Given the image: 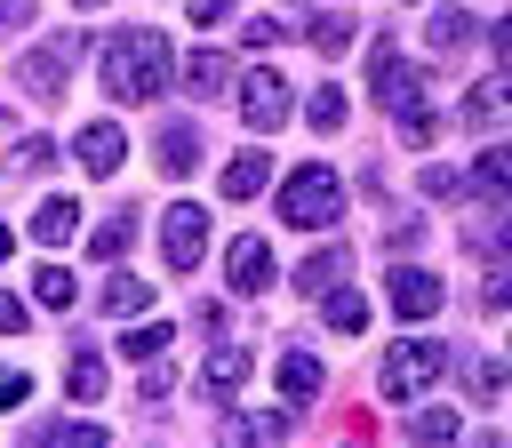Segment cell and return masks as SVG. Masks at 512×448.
Returning a JSON list of instances; mask_svg holds the SVG:
<instances>
[{
    "label": "cell",
    "mask_w": 512,
    "mask_h": 448,
    "mask_svg": "<svg viewBox=\"0 0 512 448\" xmlns=\"http://www.w3.org/2000/svg\"><path fill=\"white\" fill-rule=\"evenodd\" d=\"M104 88H112L120 104L160 96V88H168V40H160V32H120V40L104 48Z\"/></svg>",
    "instance_id": "6da1fadb"
},
{
    "label": "cell",
    "mask_w": 512,
    "mask_h": 448,
    "mask_svg": "<svg viewBox=\"0 0 512 448\" xmlns=\"http://www.w3.org/2000/svg\"><path fill=\"white\" fill-rule=\"evenodd\" d=\"M280 216H288V224H304V232L336 224V216H344V184H336V168H328V160L296 168V176H288V192H280Z\"/></svg>",
    "instance_id": "7a4b0ae2"
},
{
    "label": "cell",
    "mask_w": 512,
    "mask_h": 448,
    "mask_svg": "<svg viewBox=\"0 0 512 448\" xmlns=\"http://www.w3.org/2000/svg\"><path fill=\"white\" fill-rule=\"evenodd\" d=\"M432 376H448V352H440V344L408 336V344H392V352H384V400H416Z\"/></svg>",
    "instance_id": "3957f363"
},
{
    "label": "cell",
    "mask_w": 512,
    "mask_h": 448,
    "mask_svg": "<svg viewBox=\"0 0 512 448\" xmlns=\"http://www.w3.org/2000/svg\"><path fill=\"white\" fill-rule=\"evenodd\" d=\"M160 248H168V264H176V272H192V264L208 256V216H200L192 200H184V208H168V216H160Z\"/></svg>",
    "instance_id": "277c9868"
},
{
    "label": "cell",
    "mask_w": 512,
    "mask_h": 448,
    "mask_svg": "<svg viewBox=\"0 0 512 448\" xmlns=\"http://www.w3.org/2000/svg\"><path fill=\"white\" fill-rule=\"evenodd\" d=\"M240 120H248L256 136L280 128V120H288V80H280V72H248V80H240Z\"/></svg>",
    "instance_id": "5b68a950"
},
{
    "label": "cell",
    "mask_w": 512,
    "mask_h": 448,
    "mask_svg": "<svg viewBox=\"0 0 512 448\" xmlns=\"http://www.w3.org/2000/svg\"><path fill=\"white\" fill-rule=\"evenodd\" d=\"M384 296H392V312H400V320H432V312L448 304V288H440L432 272H416V264H400V272L384 280Z\"/></svg>",
    "instance_id": "8992f818"
},
{
    "label": "cell",
    "mask_w": 512,
    "mask_h": 448,
    "mask_svg": "<svg viewBox=\"0 0 512 448\" xmlns=\"http://www.w3.org/2000/svg\"><path fill=\"white\" fill-rule=\"evenodd\" d=\"M64 64H72V32H56V40H40L24 64H16V88L24 96H48L56 80H64Z\"/></svg>",
    "instance_id": "52a82bcc"
},
{
    "label": "cell",
    "mask_w": 512,
    "mask_h": 448,
    "mask_svg": "<svg viewBox=\"0 0 512 448\" xmlns=\"http://www.w3.org/2000/svg\"><path fill=\"white\" fill-rule=\"evenodd\" d=\"M224 272H232V296H264V288H272V248H264V240H232Z\"/></svg>",
    "instance_id": "ba28073f"
},
{
    "label": "cell",
    "mask_w": 512,
    "mask_h": 448,
    "mask_svg": "<svg viewBox=\"0 0 512 448\" xmlns=\"http://www.w3.org/2000/svg\"><path fill=\"white\" fill-rule=\"evenodd\" d=\"M120 160H128V136H120L112 120H88V128H80V168H88V176H112Z\"/></svg>",
    "instance_id": "9c48e42d"
},
{
    "label": "cell",
    "mask_w": 512,
    "mask_h": 448,
    "mask_svg": "<svg viewBox=\"0 0 512 448\" xmlns=\"http://www.w3.org/2000/svg\"><path fill=\"white\" fill-rule=\"evenodd\" d=\"M264 184H272V160H264V152H240V160L224 168V200H256Z\"/></svg>",
    "instance_id": "30bf717a"
},
{
    "label": "cell",
    "mask_w": 512,
    "mask_h": 448,
    "mask_svg": "<svg viewBox=\"0 0 512 448\" xmlns=\"http://www.w3.org/2000/svg\"><path fill=\"white\" fill-rule=\"evenodd\" d=\"M72 224H80V200H40L32 208V240H48V248H64Z\"/></svg>",
    "instance_id": "8fae6325"
},
{
    "label": "cell",
    "mask_w": 512,
    "mask_h": 448,
    "mask_svg": "<svg viewBox=\"0 0 512 448\" xmlns=\"http://www.w3.org/2000/svg\"><path fill=\"white\" fill-rule=\"evenodd\" d=\"M344 264H352V256H344V240L312 248V256H304V288H312V296H320V288H336V280H344Z\"/></svg>",
    "instance_id": "7c38bea8"
},
{
    "label": "cell",
    "mask_w": 512,
    "mask_h": 448,
    "mask_svg": "<svg viewBox=\"0 0 512 448\" xmlns=\"http://www.w3.org/2000/svg\"><path fill=\"white\" fill-rule=\"evenodd\" d=\"M32 296H40L48 312H72V304H80V288H72L64 264H40V272H32Z\"/></svg>",
    "instance_id": "4fadbf2b"
},
{
    "label": "cell",
    "mask_w": 512,
    "mask_h": 448,
    "mask_svg": "<svg viewBox=\"0 0 512 448\" xmlns=\"http://www.w3.org/2000/svg\"><path fill=\"white\" fill-rule=\"evenodd\" d=\"M504 112H512V88H496V80H488V88H472V96H464V120H472V128H496V120H504Z\"/></svg>",
    "instance_id": "5bb4252c"
},
{
    "label": "cell",
    "mask_w": 512,
    "mask_h": 448,
    "mask_svg": "<svg viewBox=\"0 0 512 448\" xmlns=\"http://www.w3.org/2000/svg\"><path fill=\"white\" fill-rule=\"evenodd\" d=\"M192 160H200V136H192L184 120H176V128H160V168H168V176H184Z\"/></svg>",
    "instance_id": "9a60e30c"
},
{
    "label": "cell",
    "mask_w": 512,
    "mask_h": 448,
    "mask_svg": "<svg viewBox=\"0 0 512 448\" xmlns=\"http://www.w3.org/2000/svg\"><path fill=\"white\" fill-rule=\"evenodd\" d=\"M280 392H288V400H312V392H320V360H312V352H288V360H280Z\"/></svg>",
    "instance_id": "2e32d148"
},
{
    "label": "cell",
    "mask_w": 512,
    "mask_h": 448,
    "mask_svg": "<svg viewBox=\"0 0 512 448\" xmlns=\"http://www.w3.org/2000/svg\"><path fill=\"white\" fill-rule=\"evenodd\" d=\"M64 392H72V400H104V360H96V352H80V360L64 368Z\"/></svg>",
    "instance_id": "e0dca14e"
},
{
    "label": "cell",
    "mask_w": 512,
    "mask_h": 448,
    "mask_svg": "<svg viewBox=\"0 0 512 448\" xmlns=\"http://www.w3.org/2000/svg\"><path fill=\"white\" fill-rule=\"evenodd\" d=\"M472 184H480V192H512V144H488L480 168H472Z\"/></svg>",
    "instance_id": "ac0fdd59"
},
{
    "label": "cell",
    "mask_w": 512,
    "mask_h": 448,
    "mask_svg": "<svg viewBox=\"0 0 512 448\" xmlns=\"http://www.w3.org/2000/svg\"><path fill=\"white\" fill-rule=\"evenodd\" d=\"M304 40H312L320 56H344V48H352V24H344V16H312V24H304Z\"/></svg>",
    "instance_id": "d6986e66"
},
{
    "label": "cell",
    "mask_w": 512,
    "mask_h": 448,
    "mask_svg": "<svg viewBox=\"0 0 512 448\" xmlns=\"http://www.w3.org/2000/svg\"><path fill=\"white\" fill-rule=\"evenodd\" d=\"M144 304H152V288H144V280H136V272H128V280H112V288H104V312H112V320H128V312H144Z\"/></svg>",
    "instance_id": "ffe728a7"
},
{
    "label": "cell",
    "mask_w": 512,
    "mask_h": 448,
    "mask_svg": "<svg viewBox=\"0 0 512 448\" xmlns=\"http://www.w3.org/2000/svg\"><path fill=\"white\" fill-rule=\"evenodd\" d=\"M328 328H336V336H360V328H368V296H352V288L328 296Z\"/></svg>",
    "instance_id": "44dd1931"
},
{
    "label": "cell",
    "mask_w": 512,
    "mask_h": 448,
    "mask_svg": "<svg viewBox=\"0 0 512 448\" xmlns=\"http://www.w3.org/2000/svg\"><path fill=\"white\" fill-rule=\"evenodd\" d=\"M464 40H472V16H464V8H440V16H432V48L448 56V48H464Z\"/></svg>",
    "instance_id": "7402d4cb"
},
{
    "label": "cell",
    "mask_w": 512,
    "mask_h": 448,
    "mask_svg": "<svg viewBox=\"0 0 512 448\" xmlns=\"http://www.w3.org/2000/svg\"><path fill=\"white\" fill-rule=\"evenodd\" d=\"M304 120H312L320 136H336V128H344V88H320V96L304 104Z\"/></svg>",
    "instance_id": "603a6c76"
},
{
    "label": "cell",
    "mask_w": 512,
    "mask_h": 448,
    "mask_svg": "<svg viewBox=\"0 0 512 448\" xmlns=\"http://www.w3.org/2000/svg\"><path fill=\"white\" fill-rule=\"evenodd\" d=\"M240 376H248V352H240V344H224V352L208 360V392H232Z\"/></svg>",
    "instance_id": "cb8c5ba5"
},
{
    "label": "cell",
    "mask_w": 512,
    "mask_h": 448,
    "mask_svg": "<svg viewBox=\"0 0 512 448\" xmlns=\"http://www.w3.org/2000/svg\"><path fill=\"white\" fill-rule=\"evenodd\" d=\"M184 80H192V88H224V56H208V48H200V56L184 64Z\"/></svg>",
    "instance_id": "d4e9b609"
},
{
    "label": "cell",
    "mask_w": 512,
    "mask_h": 448,
    "mask_svg": "<svg viewBox=\"0 0 512 448\" xmlns=\"http://www.w3.org/2000/svg\"><path fill=\"white\" fill-rule=\"evenodd\" d=\"M464 384H472V392H480V400H488V392H496V384H504V360H472V368H464Z\"/></svg>",
    "instance_id": "484cf974"
},
{
    "label": "cell",
    "mask_w": 512,
    "mask_h": 448,
    "mask_svg": "<svg viewBox=\"0 0 512 448\" xmlns=\"http://www.w3.org/2000/svg\"><path fill=\"white\" fill-rule=\"evenodd\" d=\"M48 160H56L48 136H24V144H16V168H48Z\"/></svg>",
    "instance_id": "4316f807"
},
{
    "label": "cell",
    "mask_w": 512,
    "mask_h": 448,
    "mask_svg": "<svg viewBox=\"0 0 512 448\" xmlns=\"http://www.w3.org/2000/svg\"><path fill=\"white\" fill-rule=\"evenodd\" d=\"M120 248H128V216H112V224H104V232H96V256H104V264H112V256H120Z\"/></svg>",
    "instance_id": "83f0119b"
},
{
    "label": "cell",
    "mask_w": 512,
    "mask_h": 448,
    "mask_svg": "<svg viewBox=\"0 0 512 448\" xmlns=\"http://www.w3.org/2000/svg\"><path fill=\"white\" fill-rule=\"evenodd\" d=\"M128 352H136V360H152V352H168V328H160V320H152V328H136V336H128Z\"/></svg>",
    "instance_id": "f1b7e54d"
},
{
    "label": "cell",
    "mask_w": 512,
    "mask_h": 448,
    "mask_svg": "<svg viewBox=\"0 0 512 448\" xmlns=\"http://www.w3.org/2000/svg\"><path fill=\"white\" fill-rule=\"evenodd\" d=\"M32 440H80V448H96L104 432H96V424H48V432H32Z\"/></svg>",
    "instance_id": "f546056e"
},
{
    "label": "cell",
    "mask_w": 512,
    "mask_h": 448,
    "mask_svg": "<svg viewBox=\"0 0 512 448\" xmlns=\"http://www.w3.org/2000/svg\"><path fill=\"white\" fill-rule=\"evenodd\" d=\"M408 432H416V440H456V416H416Z\"/></svg>",
    "instance_id": "4dcf8cb0"
},
{
    "label": "cell",
    "mask_w": 512,
    "mask_h": 448,
    "mask_svg": "<svg viewBox=\"0 0 512 448\" xmlns=\"http://www.w3.org/2000/svg\"><path fill=\"white\" fill-rule=\"evenodd\" d=\"M24 392H32V376H24V368H0V408H16Z\"/></svg>",
    "instance_id": "1f68e13d"
},
{
    "label": "cell",
    "mask_w": 512,
    "mask_h": 448,
    "mask_svg": "<svg viewBox=\"0 0 512 448\" xmlns=\"http://www.w3.org/2000/svg\"><path fill=\"white\" fill-rule=\"evenodd\" d=\"M240 40H248V48H272V40H280V24H272V16H256V24H240Z\"/></svg>",
    "instance_id": "d6a6232c"
},
{
    "label": "cell",
    "mask_w": 512,
    "mask_h": 448,
    "mask_svg": "<svg viewBox=\"0 0 512 448\" xmlns=\"http://www.w3.org/2000/svg\"><path fill=\"white\" fill-rule=\"evenodd\" d=\"M512 304V272H488V312H504Z\"/></svg>",
    "instance_id": "836d02e7"
},
{
    "label": "cell",
    "mask_w": 512,
    "mask_h": 448,
    "mask_svg": "<svg viewBox=\"0 0 512 448\" xmlns=\"http://www.w3.org/2000/svg\"><path fill=\"white\" fill-rule=\"evenodd\" d=\"M16 328H24V304H16L8 288H0V336H16Z\"/></svg>",
    "instance_id": "e575fe53"
},
{
    "label": "cell",
    "mask_w": 512,
    "mask_h": 448,
    "mask_svg": "<svg viewBox=\"0 0 512 448\" xmlns=\"http://www.w3.org/2000/svg\"><path fill=\"white\" fill-rule=\"evenodd\" d=\"M216 16H232V0H192V24H216Z\"/></svg>",
    "instance_id": "d590c367"
},
{
    "label": "cell",
    "mask_w": 512,
    "mask_h": 448,
    "mask_svg": "<svg viewBox=\"0 0 512 448\" xmlns=\"http://www.w3.org/2000/svg\"><path fill=\"white\" fill-rule=\"evenodd\" d=\"M0 24H32V0H0Z\"/></svg>",
    "instance_id": "8d00e7d4"
},
{
    "label": "cell",
    "mask_w": 512,
    "mask_h": 448,
    "mask_svg": "<svg viewBox=\"0 0 512 448\" xmlns=\"http://www.w3.org/2000/svg\"><path fill=\"white\" fill-rule=\"evenodd\" d=\"M496 56H504V64H512V16H504V24H496Z\"/></svg>",
    "instance_id": "74e56055"
},
{
    "label": "cell",
    "mask_w": 512,
    "mask_h": 448,
    "mask_svg": "<svg viewBox=\"0 0 512 448\" xmlns=\"http://www.w3.org/2000/svg\"><path fill=\"white\" fill-rule=\"evenodd\" d=\"M8 256H16V240H8V232H0V264H8Z\"/></svg>",
    "instance_id": "f35d334b"
},
{
    "label": "cell",
    "mask_w": 512,
    "mask_h": 448,
    "mask_svg": "<svg viewBox=\"0 0 512 448\" xmlns=\"http://www.w3.org/2000/svg\"><path fill=\"white\" fill-rule=\"evenodd\" d=\"M80 8H104V0H80Z\"/></svg>",
    "instance_id": "ab89813d"
}]
</instances>
